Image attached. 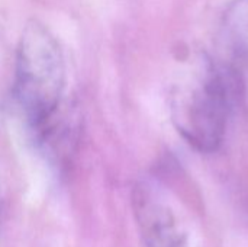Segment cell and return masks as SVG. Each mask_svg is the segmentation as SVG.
<instances>
[{
  "label": "cell",
  "mask_w": 248,
  "mask_h": 247,
  "mask_svg": "<svg viewBox=\"0 0 248 247\" xmlns=\"http://www.w3.org/2000/svg\"><path fill=\"white\" fill-rule=\"evenodd\" d=\"M240 70L214 64L203 79L173 102V122L182 137L198 151L214 153L224 141L228 115L241 95Z\"/></svg>",
  "instance_id": "7a4b0ae2"
},
{
  "label": "cell",
  "mask_w": 248,
  "mask_h": 247,
  "mask_svg": "<svg viewBox=\"0 0 248 247\" xmlns=\"http://www.w3.org/2000/svg\"><path fill=\"white\" fill-rule=\"evenodd\" d=\"M221 41L231 57V66L248 64V0H234L224 12Z\"/></svg>",
  "instance_id": "277c9868"
},
{
  "label": "cell",
  "mask_w": 248,
  "mask_h": 247,
  "mask_svg": "<svg viewBox=\"0 0 248 247\" xmlns=\"http://www.w3.org/2000/svg\"><path fill=\"white\" fill-rule=\"evenodd\" d=\"M134 213L147 247H189L176 215L148 186L134 192Z\"/></svg>",
  "instance_id": "3957f363"
},
{
  "label": "cell",
  "mask_w": 248,
  "mask_h": 247,
  "mask_svg": "<svg viewBox=\"0 0 248 247\" xmlns=\"http://www.w3.org/2000/svg\"><path fill=\"white\" fill-rule=\"evenodd\" d=\"M65 83L61 47L46 25L31 19L19 38L15 64V99L38 135L58 115Z\"/></svg>",
  "instance_id": "6da1fadb"
}]
</instances>
